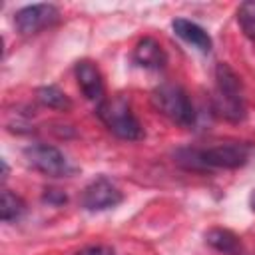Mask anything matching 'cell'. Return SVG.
<instances>
[{
	"instance_id": "obj_1",
	"label": "cell",
	"mask_w": 255,
	"mask_h": 255,
	"mask_svg": "<svg viewBox=\"0 0 255 255\" xmlns=\"http://www.w3.org/2000/svg\"><path fill=\"white\" fill-rule=\"evenodd\" d=\"M249 145L245 143H219L207 149L201 147H181L175 151V161L193 171H209V169H235L247 163Z\"/></svg>"
},
{
	"instance_id": "obj_2",
	"label": "cell",
	"mask_w": 255,
	"mask_h": 255,
	"mask_svg": "<svg viewBox=\"0 0 255 255\" xmlns=\"http://www.w3.org/2000/svg\"><path fill=\"white\" fill-rule=\"evenodd\" d=\"M215 116L227 122H241L245 118V94L241 78L229 64L215 66V90L211 96Z\"/></svg>"
},
{
	"instance_id": "obj_3",
	"label": "cell",
	"mask_w": 255,
	"mask_h": 255,
	"mask_svg": "<svg viewBox=\"0 0 255 255\" xmlns=\"http://www.w3.org/2000/svg\"><path fill=\"white\" fill-rule=\"evenodd\" d=\"M96 114L114 135H118L122 139H128V141H135V139L143 137V128H141L139 120L135 118L129 104L122 96L102 100L98 104Z\"/></svg>"
},
{
	"instance_id": "obj_4",
	"label": "cell",
	"mask_w": 255,
	"mask_h": 255,
	"mask_svg": "<svg viewBox=\"0 0 255 255\" xmlns=\"http://www.w3.org/2000/svg\"><path fill=\"white\" fill-rule=\"evenodd\" d=\"M151 104L161 116L181 128H191L195 124V108L187 92L177 84H159L151 92Z\"/></svg>"
},
{
	"instance_id": "obj_5",
	"label": "cell",
	"mask_w": 255,
	"mask_h": 255,
	"mask_svg": "<svg viewBox=\"0 0 255 255\" xmlns=\"http://www.w3.org/2000/svg\"><path fill=\"white\" fill-rule=\"evenodd\" d=\"M24 157L28 165H32L36 171L50 175V177H64L72 173V165L68 157L54 145L48 143H34L24 149Z\"/></svg>"
},
{
	"instance_id": "obj_6",
	"label": "cell",
	"mask_w": 255,
	"mask_h": 255,
	"mask_svg": "<svg viewBox=\"0 0 255 255\" xmlns=\"http://www.w3.org/2000/svg\"><path fill=\"white\" fill-rule=\"evenodd\" d=\"M60 20V10L54 4H32L16 12L14 24L20 34H36L44 28L54 26Z\"/></svg>"
},
{
	"instance_id": "obj_7",
	"label": "cell",
	"mask_w": 255,
	"mask_h": 255,
	"mask_svg": "<svg viewBox=\"0 0 255 255\" xmlns=\"http://www.w3.org/2000/svg\"><path fill=\"white\" fill-rule=\"evenodd\" d=\"M120 201H122V191L108 177H96L92 183L86 185L82 193V205L90 211L110 209L116 207Z\"/></svg>"
},
{
	"instance_id": "obj_8",
	"label": "cell",
	"mask_w": 255,
	"mask_h": 255,
	"mask_svg": "<svg viewBox=\"0 0 255 255\" xmlns=\"http://www.w3.org/2000/svg\"><path fill=\"white\" fill-rule=\"evenodd\" d=\"M76 80L82 90V94L92 102L104 100V78L98 70V66L90 60H82L76 64Z\"/></svg>"
},
{
	"instance_id": "obj_9",
	"label": "cell",
	"mask_w": 255,
	"mask_h": 255,
	"mask_svg": "<svg viewBox=\"0 0 255 255\" xmlns=\"http://www.w3.org/2000/svg\"><path fill=\"white\" fill-rule=\"evenodd\" d=\"M133 60L137 66L147 70H161L167 64V56L161 44L153 38H141L133 48Z\"/></svg>"
},
{
	"instance_id": "obj_10",
	"label": "cell",
	"mask_w": 255,
	"mask_h": 255,
	"mask_svg": "<svg viewBox=\"0 0 255 255\" xmlns=\"http://www.w3.org/2000/svg\"><path fill=\"white\" fill-rule=\"evenodd\" d=\"M171 28H173V32H175L183 42L191 44V46L197 48L199 52L207 54V52L211 50V38H209V34H207L199 24H195V22H191V20H185V18H175V20L171 22Z\"/></svg>"
},
{
	"instance_id": "obj_11",
	"label": "cell",
	"mask_w": 255,
	"mask_h": 255,
	"mask_svg": "<svg viewBox=\"0 0 255 255\" xmlns=\"http://www.w3.org/2000/svg\"><path fill=\"white\" fill-rule=\"evenodd\" d=\"M205 241H207V245H211L215 251H219L223 255H243L241 239L229 229L213 227L205 233Z\"/></svg>"
},
{
	"instance_id": "obj_12",
	"label": "cell",
	"mask_w": 255,
	"mask_h": 255,
	"mask_svg": "<svg viewBox=\"0 0 255 255\" xmlns=\"http://www.w3.org/2000/svg\"><path fill=\"white\" fill-rule=\"evenodd\" d=\"M36 98L40 104L48 106V108H54V110H70L72 108V102L70 98L58 88V86H44L36 92Z\"/></svg>"
},
{
	"instance_id": "obj_13",
	"label": "cell",
	"mask_w": 255,
	"mask_h": 255,
	"mask_svg": "<svg viewBox=\"0 0 255 255\" xmlns=\"http://www.w3.org/2000/svg\"><path fill=\"white\" fill-rule=\"evenodd\" d=\"M24 211H26V203L22 201V197L4 189L2 199H0V217H2V221H6V223L16 221Z\"/></svg>"
},
{
	"instance_id": "obj_14",
	"label": "cell",
	"mask_w": 255,
	"mask_h": 255,
	"mask_svg": "<svg viewBox=\"0 0 255 255\" xmlns=\"http://www.w3.org/2000/svg\"><path fill=\"white\" fill-rule=\"evenodd\" d=\"M237 22H239L241 30L245 32V36L255 42V0L243 2L239 6V10H237Z\"/></svg>"
},
{
	"instance_id": "obj_15",
	"label": "cell",
	"mask_w": 255,
	"mask_h": 255,
	"mask_svg": "<svg viewBox=\"0 0 255 255\" xmlns=\"http://www.w3.org/2000/svg\"><path fill=\"white\" fill-rule=\"evenodd\" d=\"M78 255H116L114 249L106 247V245H90L86 249H82Z\"/></svg>"
},
{
	"instance_id": "obj_16",
	"label": "cell",
	"mask_w": 255,
	"mask_h": 255,
	"mask_svg": "<svg viewBox=\"0 0 255 255\" xmlns=\"http://www.w3.org/2000/svg\"><path fill=\"white\" fill-rule=\"evenodd\" d=\"M46 199L54 201V189H50V193H46ZM58 201H60V203H64V201H66V195H64V193H62V195H58Z\"/></svg>"
},
{
	"instance_id": "obj_17",
	"label": "cell",
	"mask_w": 255,
	"mask_h": 255,
	"mask_svg": "<svg viewBox=\"0 0 255 255\" xmlns=\"http://www.w3.org/2000/svg\"><path fill=\"white\" fill-rule=\"evenodd\" d=\"M251 205H253V209H255V193L251 195Z\"/></svg>"
}]
</instances>
